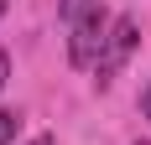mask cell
I'll return each mask as SVG.
<instances>
[{"label": "cell", "mask_w": 151, "mask_h": 145, "mask_svg": "<svg viewBox=\"0 0 151 145\" xmlns=\"http://www.w3.org/2000/svg\"><path fill=\"white\" fill-rule=\"evenodd\" d=\"M136 42H141L136 36V16H115V21H109V36H104V52L94 62V68H99V83H109V78L125 68V57L136 52Z\"/></svg>", "instance_id": "cell-2"}, {"label": "cell", "mask_w": 151, "mask_h": 145, "mask_svg": "<svg viewBox=\"0 0 151 145\" xmlns=\"http://www.w3.org/2000/svg\"><path fill=\"white\" fill-rule=\"evenodd\" d=\"M31 145H58V140H52V135H37V140H31Z\"/></svg>", "instance_id": "cell-7"}, {"label": "cell", "mask_w": 151, "mask_h": 145, "mask_svg": "<svg viewBox=\"0 0 151 145\" xmlns=\"http://www.w3.org/2000/svg\"><path fill=\"white\" fill-rule=\"evenodd\" d=\"M0 16H5V0H0Z\"/></svg>", "instance_id": "cell-8"}, {"label": "cell", "mask_w": 151, "mask_h": 145, "mask_svg": "<svg viewBox=\"0 0 151 145\" xmlns=\"http://www.w3.org/2000/svg\"><path fill=\"white\" fill-rule=\"evenodd\" d=\"M104 36H109V16H104V5H94V11L78 16V21H73V42H68L73 68H94V62H99V52H104Z\"/></svg>", "instance_id": "cell-1"}, {"label": "cell", "mask_w": 151, "mask_h": 145, "mask_svg": "<svg viewBox=\"0 0 151 145\" xmlns=\"http://www.w3.org/2000/svg\"><path fill=\"white\" fill-rule=\"evenodd\" d=\"M94 5H99V0H58V16L68 21V26H73L78 16H83V11H94Z\"/></svg>", "instance_id": "cell-3"}, {"label": "cell", "mask_w": 151, "mask_h": 145, "mask_svg": "<svg viewBox=\"0 0 151 145\" xmlns=\"http://www.w3.org/2000/svg\"><path fill=\"white\" fill-rule=\"evenodd\" d=\"M141 114L151 119V88H146V93H141Z\"/></svg>", "instance_id": "cell-6"}, {"label": "cell", "mask_w": 151, "mask_h": 145, "mask_svg": "<svg viewBox=\"0 0 151 145\" xmlns=\"http://www.w3.org/2000/svg\"><path fill=\"white\" fill-rule=\"evenodd\" d=\"M16 130H21V114H11V109H0V145H11Z\"/></svg>", "instance_id": "cell-4"}, {"label": "cell", "mask_w": 151, "mask_h": 145, "mask_svg": "<svg viewBox=\"0 0 151 145\" xmlns=\"http://www.w3.org/2000/svg\"><path fill=\"white\" fill-rule=\"evenodd\" d=\"M5 78H11V57L0 52V88H5Z\"/></svg>", "instance_id": "cell-5"}]
</instances>
